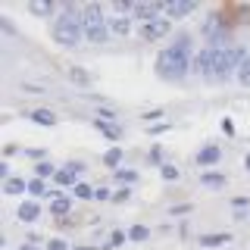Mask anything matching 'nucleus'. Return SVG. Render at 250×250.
Listing matches in <instances>:
<instances>
[{
	"label": "nucleus",
	"instance_id": "nucleus-1",
	"mask_svg": "<svg viewBox=\"0 0 250 250\" xmlns=\"http://www.w3.org/2000/svg\"><path fill=\"white\" fill-rule=\"evenodd\" d=\"M191 35H175V41H172V47H163L160 53H156V75L163 78V82H185V75L191 72Z\"/></svg>",
	"mask_w": 250,
	"mask_h": 250
},
{
	"label": "nucleus",
	"instance_id": "nucleus-2",
	"mask_svg": "<svg viewBox=\"0 0 250 250\" xmlns=\"http://www.w3.org/2000/svg\"><path fill=\"white\" fill-rule=\"evenodd\" d=\"M50 38L57 41L60 47L72 50L84 41V22H82V10L75 3H62V13L53 19L50 25Z\"/></svg>",
	"mask_w": 250,
	"mask_h": 250
},
{
	"label": "nucleus",
	"instance_id": "nucleus-3",
	"mask_svg": "<svg viewBox=\"0 0 250 250\" xmlns=\"http://www.w3.org/2000/svg\"><path fill=\"white\" fill-rule=\"evenodd\" d=\"M82 22H84V41L88 44H104L109 38V19L104 16V6L100 3H84Z\"/></svg>",
	"mask_w": 250,
	"mask_h": 250
},
{
	"label": "nucleus",
	"instance_id": "nucleus-4",
	"mask_svg": "<svg viewBox=\"0 0 250 250\" xmlns=\"http://www.w3.org/2000/svg\"><path fill=\"white\" fill-rule=\"evenodd\" d=\"M244 60H247V50H244V47H216L213 78H216V82H229V78H234Z\"/></svg>",
	"mask_w": 250,
	"mask_h": 250
},
{
	"label": "nucleus",
	"instance_id": "nucleus-5",
	"mask_svg": "<svg viewBox=\"0 0 250 250\" xmlns=\"http://www.w3.org/2000/svg\"><path fill=\"white\" fill-rule=\"evenodd\" d=\"M200 35L207 38V41L213 44V47H219V44L225 41V38H229V25H225V16H222V13H209V16H207V22L200 25Z\"/></svg>",
	"mask_w": 250,
	"mask_h": 250
},
{
	"label": "nucleus",
	"instance_id": "nucleus-6",
	"mask_svg": "<svg viewBox=\"0 0 250 250\" xmlns=\"http://www.w3.org/2000/svg\"><path fill=\"white\" fill-rule=\"evenodd\" d=\"M166 35H172V22L166 16H156V19L141 25V38H144V41H163Z\"/></svg>",
	"mask_w": 250,
	"mask_h": 250
},
{
	"label": "nucleus",
	"instance_id": "nucleus-7",
	"mask_svg": "<svg viewBox=\"0 0 250 250\" xmlns=\"http://www.w3.org/2000/svg\"><path fill=\"white\" fill-rule=\"evenodd\" d=\"M213 62H216V47H200V50L194 53L191 72L203 75V78H213Z\"/></svg>",
	"mask_w": 250,
	"mask_h": 250
},
{
	"label": "nucleus",
	"instance_id": "nucleus-8",
	"mask_svg": "<svg viewBox=\"0 0 250 250\" xmlns=\"http://www.w3.org/2000/svg\"><path fill=\"white\" fill-rule=\"evenodd\" d=\"M84 172V163H66L62 169H57V175H53V182L62 185V188H75L78 178H82Z\"/></svg>",
	"mask_w": 250,
	"mask_h": 250
},
{
	"label": "nucleus",
	"instance_id": "nucleus-9",
	"mask_svg": "<svg viewBox=\"0 0 250 250\" xmlns=\"http://www.w3.org/2000/svg\"><path fill=\"white\" fill-rule=\"evenodd\" d=\"M194 10H197V3H194V0H172V3H166L163 16H166L169 22H178V19H185V16H191Z\"/></svg>",
	"mask_w": 250,
	"mask_h": 250
},
{
	"label": "nucleus",
	"instance_id": "nucleus-10",
	"mask_svg": "<svg viewBox=\"0 0 250 250\" xmlns=\"http://www.w3.org/2000/svg\"><path fill=\"white\" fill-rule=\"evenodd\" d=\"M219 160H222V147H216V144L200 147L197 156H194V163H197V166H216Z\"/></svg>",
	"mask_w": 250,
	"mask_h": 250
},
{
	"label": "nucleus",
	"instance_id": "nucleus-11",
	"mask_svg": "<svg viewBox=\"0 0 250 250\" xmlns=\"http://www.w3.org/2000/svg\"><path fill=\"white\" fill-rule=\"evenodd\" d=\"M131 25H135L131 16H113V19H109V31L119 35V38H128L131 35Z\"/></svg>",
	"mask_w": 250,
	"mask_h": 250
},
{
	"label": "nucleus",
	"instance_id": "nucleus-12",
	"mask_svg": "<svg viewBox=\"0 0 250 250\" xmlns=\"http://www.w3.org/2000/svg\"><path fill=\"white\" fill-rule=\"evenodd\" d=\"M16 216H19L22 222H38V216H41V207H38L35 200H22L19 209H16Z\"/></svg>",
	"mask_w": 250,
	"mask_h": 250
},
{
	"label": "nucleus",
	"instance_id": "nucleus-13",
	"mask_svg": "<svg viewBox=\"0 0 250 250\" xmlns=\"http://www.w3.org/2000/svg\"><path fill=\"white\" fill-rule=\"evenodd\" d=\"M94 128H97L104 138H109V141H119L122 138V128L116 122H109V119H94Z\"/></svg>",
	"mask_w": 250,
	"mask_h": 250
},
{
	"label": "nucleus",
	"instance_id": "nucleus-14",
	"mask_svg": "<svg viewBox=\"0 0 250 250\" xmlns=\"http://www.w3.org/2000/svg\"><path fill=\"white\" fill-rule=\"evenodd\" d=\"M231 244L229 231H213V234H200V247H225Z\"/></svg>",
	"mask_w": 250,
	"mask_h": 250
},
{
	"label": "nucleus",
	"instance_id": "nucleus-15",
	"mask_svg": "<svg viewBox=\"0 0 250 250\" xmlns=\"http://www.w3.org/2000/svg\"><path fill=\"white\" fill-rule=\"evenodd\" d=\"M28 119H31V122H38V125H44V128L57 125V116H53L50 109H44V106H38V109H28Z\"/></svg>",
	"mask_w": 250,
	"mask_h": 250
},
{
	"label": "nucleus",
	"instance_id": "nucleus-16",
	"mask_svg": "<svg viewBox=\"0 0 250 250\" xmlns=\"http://www.w3.org/2000/svg\"><path fill=\"white\" fill-rule=\"evenodd\" d=\"M28 13L38 16V19H53V13H57V3H50V0H44V3H28Z\"/></svg>",
	"mask_w": 250,
	"mask_h": 250
},
{
	"label": "nucleus",
	"instance_id": "nucleus-17",
	"mask_svg": "<svg viewBox=\"0 0 250 250\" xmlns=\"http://www.w3.org/2000/svg\"><path fill=\"white\" fill-rule=\"evenodd\" d=\"M69 209H72V197H53V200H50V216L66 219Z\"/></svg>",
	"mask_w": 250,
	"mask_h": 250
},
{
	"label": "nucleus",
	"instance_id": "nucleus-18",
	"mask_svg": "<svg viewBox=\"0 0 250 250\" xmlns=\"http://www.w3.org/2000/svg\"><path fill=\"white\" fill-rule=\"evenodd\" d=\"M225 172H200V185H207V188H225Z\"/></svg>",
	"mask_w": 250,
	"mask_h": 250
},
{
	"label": "nucleus",
	"instance_id": "nucleus-19",
	"mask_svg": "<svg viewBox=\"0 0 250 250\" xmlns=\"http://www.w3.org/2000/svg\"><path fill=\"white\" fill-rule=\"evenodd\" d=\"M28 191V182L25 178H6L3 182V194H10V197H16V194H25Z\"/></svg>",
	"mask_w": 250,
	"mask_h": 250
},
{
	"label": "nucleus",
	"instance_id": "nucleus-20",
	"mask_svg": "<svg viewBox=\"0 0 250 250\" xmlns=\"http://www.w3.org/2000/svg\"><path fill=\"white\" fill-rule=\"evenodd\" d=\"M119 163H122V147H109V150L104 153V166L119 169Z\"/></svg>",
	"mask_w": 250,
	"mask_h": 250
},
{
	"label": "nucleus",
	"instance_id": "nucleus-21",
	"mask_svg": "<svg viewBox=\"0 0 250 250\" xmlns=\"http://www.w3.org/2000/svg\"><path fill=\"white\" fill-rule=\"evenodd\" d=\"M150 238V229L147 225H131L128 229V241H135V244H141V241H147Z\"/></svg>",
	"mask_w": 250,
	"mask_h": 250
},
{
	"label": "nucleus",
	"instance_id": "nucleus-22",
	"mask_svg": "<svg viewBox=\"0 0 250 250\" xmlns=\"http://www.w3.org/2000/svg\"><path fill=\"white\" fill-rule=\"evenodd\" d=\"M234 78H238L241 88H250V53H247V60L241 62V69H238V75H234Z\"/></svg>",
	"mask_w": 250,
	"mask_h": 250
},
{
	"label": "nucleus",
	"instance_id": "nucleus-23",
	"mask_svg": "<svg viewBox=\"0 0 250 250\" xmlns=\"http://www.w3.org/2000/svg\"><path fill=\"white\" fill-rule=\"evenodd\" d=\"M160 175H163V182H178V178H182V172H178V166H172V163H163V166H160Z\"/></svg>",
	"mask_w": 250,
	"mask_h": 250
},
{
	"label": "nucleus",
	"instance_id": "nucleus-24",
	"mask_svg": "<svg viewBox=\"0 0 250 250\" xmlns=\"http://www.w3.org/2000/svg\"><path fill=\"white\" fill-rule=\"evenodd\" d=\"M28 194H35V197H47V185H44V178H31L28 182Z\"/></svg>",
	"mask_w": 250,
	"mask_h": 250
},
{
	"label": "nucleus",
	"instance_id": "nucleus-25",
	"mask_svg": "<svg viewBox=\"0 0 250 250\" xmlns=\"http://www.w3.org/2000/svg\"><path fill=\"white\" fill-rule=\"evenodd\" d=\"M113 175H116V178H119V182H122L125 188H128L131 182H138V172H135V169H116V172H113Z\"/></svg>",
	"mask_w": 250,
	"mask_h": 250
},
{
	"label": "nucleus",
	"instance_id": "nucleus-26",
	"mask_svg": "<svg viewBox=\"0 0 250 250\" xmlns=\"http://www.w3.org/2000/svg\"><path fill=\"white\" fill-rule=\"evenodd\" d=\"M35 175L38 178H53V175H57V166H53V163H38V166H35Z\"/></svg>",
	"mask_w": 250,
	"mask_h": 250
},
{
	"label": "nucleus",
	"instance_id": "nucleus-27",
	"mask_svg": "<svg viewBox=\"0 0 250 250\" xmlns=\"http://www.w3.org/2000/svg\"><path fill=\"white\" fill-rule=\"evenodd\" d=\"M72 191H75V197H78V200H94V188H91V185H84V182H78Z\"/></svg>",
	"mask_w": 250,
	"mask_h": 250
},
{
	"label": "nucleus",
	"instance_id": "nucleus-28",
	"mask_svg": "<svg viewBox=\"0 0 250 250\" xmlns=\"http://www.w3.org/2000/svg\"><path fill=\"white\" fill-rule=\"evenodd\" d=\"M125 238H128L125 231H113V234H109V244H104V250H116V247H122V244H125Z\"/></svg>",
	"mask_w": 250,
	"mask_h": 250
},
{
	"label": "nucleus",
	"instance_id": "nucleus-29",
	"mask_svg": "<svg viewBox=\"0 0 250 250\" xmlns=\"http://www.w3.org/2000/svg\"><path fill=\"white\" fill-rule=\"evenodd\" d=\"M69 78H72L75 84H91V75L84 72V69H72V72H69Z\"/></svg>",
	"mask_w": 250,
	"mask_h": 250
},
{
	"label": "nucleus",
	"instance_id": "nucleus-30",
	"mask_svg": "<svg viewBox=\"0 0 250 250\" xmlns=\"http://www.w3.org/2000/svg\"><path fill=\"white\" fill-rule=\"evenodd\" d=\"M128 200H131V188H119L113 194V203H128Z\"/></svg>",
	"mask_w": 250,
	"mask_h": 250
},
{
	"label": "nucleus",
	"instance_id": "nucleus-31",
	"mask_svg": "<svg viewBox=\"0 0 250 250\" xmlns=\"http://www.w3.org/2000/svg\"><path fill=\"white\" fill-rule=\"evenodd\" d=\"M47 250H69V244L62 238H50V241H47Z\"/></svg>",
	"mask_w": 250,
	"mask_h": 250
},
{
	"label": "nucleus",
	"instance_id": "nucleus-32",
	"mask_svg": "<svg viewBox=\"0 0 250 250\" xmlns=\"http://www.w3.org/2000/svg\"><path fill=\"white\" fill-rule=\"evenodd\" d=\"M147 160H150L153 166H163V150H160V147H153V150L147 153Z\"/></svg>",
	"mask_w": 250,
	"mask_h": 250
},
{
	"label": "nucleus",
	"instance_id": "nucleus-33",
	"mask_svg": "<svg viewBox=\"0 0 250 250\" xmlns=\"http://www.w3.org/2000/svg\"><path fill=\"white\" fill-rule=\"evenodd\" d=\"M169 128H172V122H160V125H150L147 131H150V135H163V131H169Z\"/></svg>",
	"mask_w": 250,
	"mask_h": 250
},
{
	"label": "nucleus",
	"instance_id": "nucleus-34",
	"mask_svg": "<svg viewBox=\"0 0 250 250\" xmlns=\"http://www.w3.org/2000/svg\"><path fill=\"white\" fill-rule=\"evenodd\" d=\"M219 128H222V131H225L229 138L234 135V122H231V119H222V122H219Z\"/></svg>",
	"mask_w": 250,
	"mask_h": 250
},
{
	"label": "nucleus",
	"instance_id": "nucleus-35",
	"mask_svg": "<svg viewBox=\"0 0 250 250\" xmlns=\"http://www.w3.org/2000/svg\"><path fill=\"white\" fill-rule=\"evenodd\" d=\"M94 200H113V194H109L106 188H97V191H94Z\"/></svg>",
	"mask_w": 250,
	"mask_h": 250
},
{
	"label": "nucleus",
	"instance_id": "nucleus-36",
	"mask_svg": "<svg viewBox=\"0 0 250 250\" xmlns=\"http://www.w3.org/2000/svg\"><path fill=\"white\" fill-rule=\"evenodd\" d=\"M231 207H234V209H247V207H250V200H247V197H234V200H231Z\"/></svg>",
	"mask_w": 250,
	"mask_h": 250
},
{
	"label": "nucleus",
	"instance_id": "nucleus-37",
	"mask_svg": "<svg viewBox=\"0 0 250 250\" xmlns=\"http://www.w3.org/2000/svg\"><path fill=\"white\" fill-rule=\"evenodd\" d=\"M169 213H172V216H185V213H191V203H185V207H172Z\"/></svg>",
	"mask_w": 250,
	"mask_h": 250
},
{
	"label": "nucleus",
	"instance_id": "nucleus-38",
	"mask_svg": "<svg viewBox=\"0 0 250 250\" xmlns=\"http://www.w3.org/2000/svg\"><path fill=\"white\" fill-rule=\"evenodd\" d=\"M163 116V109H150V113H144V122H150V119H160Z\"/></svg>",
	"mask_w": 250,
	"mask_h": 250
},
{
	"label": "nucleus",
	"instance_id": "nucleus-39",
	"mask_svg": "<svg viewBox=\"0 0 250 250\" xmlns=\"http://www.w3.org/2000/svg\"><path fill=\"white\" fill-rule=\"evenodd\" d=\"M0 178H10V163H6V160L0 163Z\"/></svg>",
	"mask_w": 250,
	"mask_h": 250
},
{
	"label": "nucleus",
	"instance_id": "nucleus-40",
	"mask_svg": "<svg viewBox=\"0 0 250 250\" xmlns=\"http://www.w3.org/2000/svg\"><path fill=\"white\" fill-rule=\"evenodd\" d=\"M19 250H41V247H35V241H28V244H22Z\"/></svg>",
	"mask_w": 250,
	"mask_h": 250
},
{
	"label": "nucleus",
	"instance_id": "nucleus-41",
	"mask_svg": "<svg viewBox=\"0 0 250 250\" xmlns=\"http://www.w3.org/2000/svg\"><path fill=\"white\" fill-rule=\"evenodd\" d=\"M244 169H247V172H250V153H247V156H244Z\"/></svg>",
	"mask_w": 250,
	"mask_h": 250
},
{
	"label": "nucleus",
	"instance_id": "nucleus-42",
	"mask_svg": "<svg viewBox=\"0 0 250 250\" xmlns=\"http://www.w3.org/2000/svg\"><path fill=\"white\" fill-rule=\"evenodd\" d=\"M72 250H97V247H72Z\"/></svg>",
	"mask_w": 250,
	"mask_h": 250
}]
</instances>
